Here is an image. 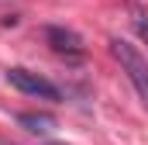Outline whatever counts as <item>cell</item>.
Masks as SVG:
<instances>
[{
    "instance_id": "6da1fadb",
    "label": "cell",
    "mask_w": 148,
    "mask_h": 145,
    "mask_svg": "<svg viewBox=\"0 0 148 145\" xmlns=\"http://www.w3.org/2000/svg\"><path fill=\"white\" fill-rule=\"evenodd\" d=\"M110 55L121 62V69L127 72L131 86L138 90L141 104L148 107V59L134 48V45H131V41H124V38H110Z\"/></svg>"
},
{
    "instance_id": "7a4b0ae2",
    "label": "cell",
    "mask_w": 148,
    "mask_h": 145,
    "mask_svg": "<svg viewBox=\"0 0 148 145\" xmlns=\"http://www.w3.org/2000/svg\"><path fill=\"white\" fill-rule=\"evenodd\" d=\"M7 83H10L14 90L28 93V97H38V100H62V90H59L52 79H45V76H38V72H31V69H21V66L7 69Z\"/></svg>"
},
{
    "instance_id": "3957f363",
    "label": "cell",
    "mask_w": 148,
    "mask_h": 145,
    "mask_svg": "<svg viewBox=\"0 0 148 145\" xmlns=\"http://www.w3.org/2000/svg\"><path fill=\"white\" fill-rule=\"evenodd\" d=\"M45 41L52 45V52H55V55H62V59H69V62H79V59L86 55V45H83V38L76 35L73 28L48 24V28H45Z\"/></svg>"
},
{
    "instance_id": "277c9868",
    "label": "cell",
    "mask_w": 148,
    "mask_h": 145,
    "mask_svg": "<svg viewBox=\"0 0 148 145\" xmlns=\"http://www.w3.org/2000/svg\"><path fill=\"white\" fill-rule=\"evenodd\" d=\"M17 124H21V128H28V131H35V135H48V131L55 128V117H52V114L24 110V114H17Z\"/></svg>"
},
{
    "instance_id": "5b68a950",
    "label": "cell",
    "mask_w": 148,
    "mask_h": 145,
    "mask_svg": "<svg viewBox=\"0 0 148 145\" xmlns=\"http://www.w3.org/2000/svg\"><path fill=\"white\" fill-rule=\"evenodd\" d=\"M131 28L138 31V38L148 45V14L141 10V7H131Z\"/></svg>"
}]
</instances>
